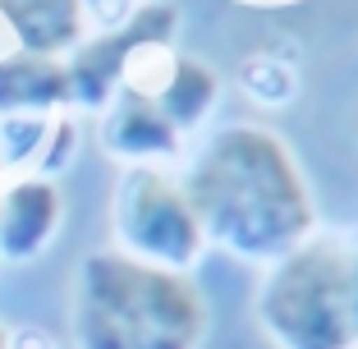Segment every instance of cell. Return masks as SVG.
Returning a JSON list of instances; mask_svg holds the SVG:
<instances>
[{"label":"cell","instance_id":"6da1fadb","mask_svg":"<svg viewBox=\"0 0 358 349\" xmlns=\"http://www.w3.org/2000/svg\"><path fill=\"white\" fill-rule=\"evenodd\" d=\"M207 248L248 266H275L317 234V198L294 148L257 120H234L202 138L179 175Z\"/></svg>","mask_w":358,"mask_h":349},{"label":"cell","instance_id":"7a4b0ae2","mask_svg":"<svg viewBox=\"0 0 358 349\" xmlns=\"http://www.w3.org/2000/svg\"><path fill=\"white\" fill-rule=\"evenodd\" d=\"M207 327V294L189 271L148 266L120 248H96L74 271V349H202Z\"/></svg>","mask_w":358,"mask_h":349},{"label":"cell","instance_id":"3957f363","mask_svg":"<svg viewBox=\"0 0 358 349\" xmlns=\"http://www.w3.org/2000/svg\"><path fill=\"white\" fill-rule=\"evenodd\" d=\"M257 322L275 349H358V234H313L266 266Z\"/></svg>","mask_w":358,"mask_h":349},{"label":"cell","instance_id":"277c9868","mask_svg":"<svg viewBox=\"0 0 358 349\" xmlns=\"http://www.w3.org/2000/svg\"><path fill=\"white\" fill-rule=\"evenodd\" d=\"M110 234H115L110 248L148 266H166V271L193 276V266L207 253V234L193 216L189 193L166 166H129L115 180Z\"/></svg>","mask_w":358,"mask_h":349},{"label":"cell","instance_id":"5b68a950","mask_svg":"<svg viewBox=\"0 0 358 349\" xmlns=\"http://www.w3.org/2000/svg\"><path fill=\"white\" fill-rule=\"evenodd\" d=\"M179 10L166 0H138L120 23L92 32L64 55V78H69V111L101 115L110 97L124 87V74L138 51L148 46H175Z\"/></svg>","mask_w":358,"mask_h":349},{"label":"cell","instance_id":"8992f818","mask_svg":"<svg viewBox=\"0 0 358 349\" xmlns=\"http://www.w3.org/2000/svg\"><path fill=\"white\" fill-rule=\"evenodd\" d=\"M96 143L106 157H115L129 170V166H170L175 157H184L189 138L161 115V106L148 92L120 87L110 97V106L96 115Z\"/></svg>","mask_w":358,"mask_h":349},{"label":"cell","instance_id":"52a82bcc","mask_svg":"<svg viewBox=\"0 0 358 349\" xmlns=\"http://www.w3.org/2000/svg\"><path fill=\"white\" fill-rule=\"evenodd\" d=\"M64 225V193L46 175L0 184V266H28L55 243Z\"/></svg>","mask_w":358,"mask_h":349},{"label":"cell","instance_id":"ba28073f","mask_svg":"<svg viewBox=\"0 0 358 349\" xmlns=\"http://www.w3.org/2000/svg\"><path fill=\"white\" fill-rule=\"evenodd\" d=\"M5 42L32 55H64L87 37V0H0Z\"/></svg>","mask_w":358,"mask_h":349},{"label":"cell","instance_id":"9c48e42d","mask_svg":"<svg viewBox=\"0 0 358 349\" xmlns=\"http://www.w3.org/2000/svg\"><path fill=\"white\" fill-rule=\"evenodd\" d=\"M64 111H69L64 60L5 46V51H0V120L64 115Z\"/></svg>","mask_w":358,"mask_h":349},{"label":"cell","instance_id":"30bf717a","mask_svg":"<svg viewBox=\"0 0 358 349\" xmlns=\"http://www.w3.org/2000/svg\"><path fill=\"white\" fill-rule=\"evenodd\" d=\"M148 97L161 106V115L189 138L211 120V111L221 106V74L207 60H198V55L175 51L166 60V74L157 78V87Z\"/></svg>","mask_w":358,"mask_h":349},{"label":"cell","instance_id":"8fae6325","mask_svg":"<svg viewBox=\"0 0 358 349\" xmlns=\"http://www.w3.org/2000/svg\"><path fill=\"white\" fill-rule=\"evenodd\" d=\"M239 87L257 106H285L299 92V74H294V64H285L275 51H257L239 64Z\"/></svg>","mask_w":358,"mask_h":349},{"label":"cell","instance_id":"7c38bea8","mask_svg":"<svg viewBox=\"0 0 358 349\" xmlns=\"http://www.w3.org/2000/svg\"><path fill=\"white\" fill-rule=\"evenodd\" d=\"M5 349H55V340L46 336V331H32V327H23V331H14V336L5 340Z\"/></svg>","mask_w":358,"mask_h":349},{"label":"cell","instance_id":"4fadbf2b","mask_svg":"<svg viewBox=\"0 0 358 349\" xmlns=\"http://www.w3.org/2000/svg\"><path fill=\"white\" fill-rule=\"evenodd\" d=\"M5 46H10V42H5V32H0V51H5Z\"/></svg>","mask_w":358,"mask_h":349}]
</instances>
